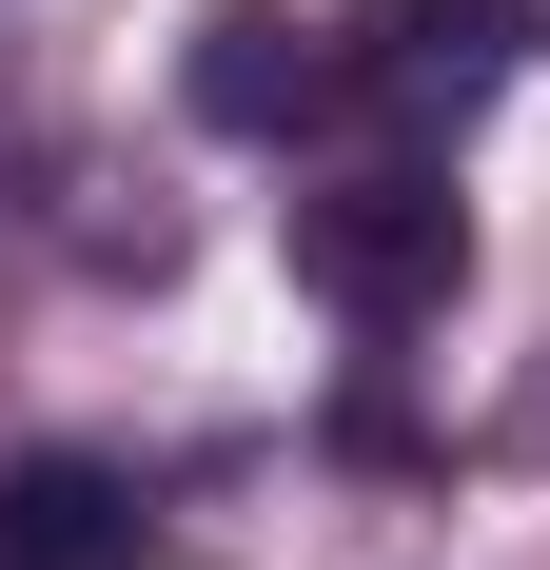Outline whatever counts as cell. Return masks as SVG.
Listing matches in <instances>:
<instances>
[{
	"instance_id": "obj_3",
	"label": "cell",
	"mask_w": 550,
	"mask_h": 570,
	"mask_svg": "<svg viewBox=\"0 0 550 570\" xmlns=\"http://www.w3.org/2000/svg\"><path fill=\"white\" fill-rule=\"evenodd\" d=\"M492 20H511V0H374V79H393V99H413V118H472V79H492Z\"/></svg>"
},
{
	"instance_id": "obj_5",
	"label": "cell",
	"mask_w": 550,
	"mask_h": 570,
	"mask_svg": "<svg viewBox=\"0 0 550 570\" xmlns=\"http://www.w3.org/2000/svg\"><path fill=\"white\" fill-rule=\"evenodd\" d=\"M511 40H550V0H511Z\"/></svg>"
},
{
	"instance_id": "obj_2",
	"label": "cell",
	"mask_w": 550,
	"mask_h": 570,
	"mask_svg": "<svg viewBox=\"0 0 550 570\" xmlns=\"http://www.w3.org/2000/svg\"><path fill=\"white\" fill-rule=\"evenodd\" d=\"M138 551H158L138 472H99V453H20L0 472V570H138Z\"/></svg>"
},
{
	"instance_id": "obj_1",
	"label": "cell",
	"mask_w": 550,
	"mask_h": 570,
	"mask_svg": "<svg viewBox=\"0 0 550 570\" xmlns=\"http://www.w3.org/2000/svg\"><path fill=\"white\" fill-rule=\"evenodd\" d=\"M295 276L334 295V315H433L452 276H472V217H452V177L433 158H374V177H315L295 197Z\"/></svg>"
},
{
	"instance_id": "obj_4",
	"label": "cell",
	"mask_w": 550,
	"mask_h": 570,
	"mask_svg": "<svg viewBox=\"0 0 550 570\" xmlns=\"http://www.w3.org/2000/svg\"><path fill=\"white\" fill-rule=\"evenodd\" d=\"M315 79H334V59H315V20H275V0H236V20H217V59H197V99H217V118H295Z\"/></svg>"
}]
</instances>
